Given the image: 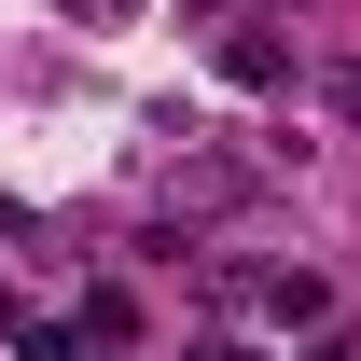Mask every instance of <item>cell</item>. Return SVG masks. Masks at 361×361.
<instances>
[{
	"instance_id": "cell-1",
	"label": "cell",
	"mask_w": 361,
	"mask_h": 361,
	"mask_svg": "<svg viewBox=\"0 0 361 361\" xmlns=\"http://www.w3.org/2000/svg\"><path fill=\"white\" fill-rule=\"evenodd\" d=\"M306 361H361V334H348V319H319V334H306Z\"/></svg>"
},
{
	"instance_id": "cell-3",
	"label": "cell",
	"mask_w": 361,
	"mask_h": 361,
	"mask_svg": "<svg viewBox=\"0 0 361 361\" xmlns=\"http://www.w3.org/2000/svg\"><path fill=\"white\" fill-rule=\"evenodd\" d=\"M70 361H126V348H97V334H84V348H70Z\"/></svg>"
},
{
	"instance_id": "cell-2",
	"label": "cell",
	"mask_w": 361,
	"mask_h": 361,
	"mask_svg": "<svg viewBox=\"0 0 361 361\" xmlns=\"http://www.w3.org/2000/svg\"><path fill=\"white\" fill-rule=\"evenodd\" d=\"M195 361H250V348H236V334H209V348H195Z\"/></svg>"
}]
</instances>
